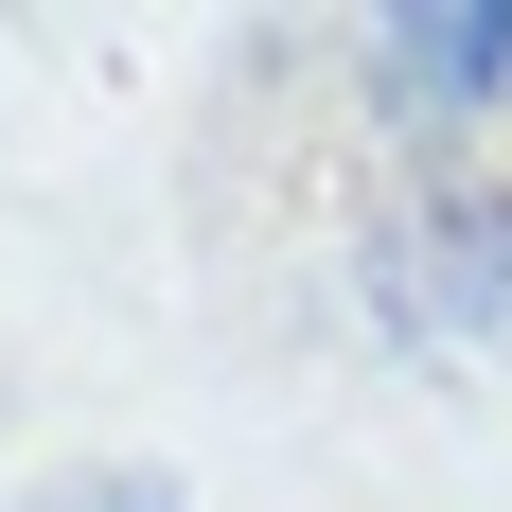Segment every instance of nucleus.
Instances as JSON below:
<instances>
[{
	"instance_id": "f257e3e1",
	"label": "nucleus",
	"mask_w": 512,
	"mask_h": 512,
	"mask_svg": "<svg viewBox=\"0 0 512 512\" xmlns=\"http://www.w3.org/2000/svg\"><path fill=\"white\" fill-rule=\"evenodd\" d=\"M389 336H495L512 318V177H407L354 248Z\"/></svg>"
},
{
	"instance_id": "f03ea898",
	"label": "nucleus",
	"mask_w": 512,
	"mask_h": 512,
	"mask_svg": "<svg viewBox=\"0 0 512 512\" xmlns=\"http://www.w3.org/2000/svg\"><path fill=\"white\" fill-rule=\"evenodd\" d=\"M371 106H389L407 142H442V124L512 106V0H442V18H389V36H371Z\"/></svg>"
},
{
	"instance_id": "7ed1b4c3",
	"label": "nucleus",
	"mask_w": 512,
	"mask_h": 512,
	"mask_svg": "<svg viewBox=\"0 0 512 512\" xmlns=\"http://www.w3.org/2000/svg\"><path fill=\"white\" fill-rule=\"evenodd\" d=\"M18 512H177V477L159 460H89V477H53V495H18Z\"/></svg>"
}]
</instances>
